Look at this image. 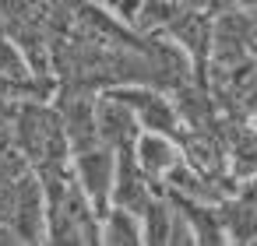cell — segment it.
<instances>
[{
	"label": "cell",
	"mask_w": 257,
	"mask_h": 246,
	"mask_svg": "<svg viewBox=\"0 0 257 246\" xmlns=\"http://www.w3.org/2000/svg\"><path fill=\"white\" fill-rule=\"evenodd\" d=\"M138 158H141V165H145L152 176H159V172H166V169L176 165V151H173V144L166 141V134H148V137H141Z\"/></svg>",
	"instance_id": "obj_1"
},
{
	"label": "cell",
	"mask_w": 257,
	"mask_h": 246,
	"mask_svg": "<svg viewBox=\"0 0 257 246\" xmlns=\"http://www.w3.org/2000/svg\"><path fill=\"white\" fill-rule=\"evenodd\" d=\"M218 221L225 225V232L229 235H236L239 242H246V239H257V207L250 204H225V207H218Z\"/></svg>",
	"instance_id": "obj_2"
},
{
	"label": "cell",
	"mask_w": 257,
	"mask_h": 246,
	"mask_svg": "<svg viewBox=\"0 0 257 246\" xmlns=\"http://www.w3.org/2000/svg\"><path fill=\"white\" fill-rule=\"evenodd\" d=\"M141 116H145V123H148L152 130H159V134H176V116H173V109H169L162 99L145 95V99H141Z\"/></svg>",
	"instance_id": "obj_3"
},
{
	"label": "cell",
	"mask_w": 257,
	"mask_h": 246,
	"mask_svg": "<svg viewBox=\"0 0 257 246\" xmlns=\"http://www.w3.org/2000/svg\"><path fill=\"white\" fill-rule=\"evenodd\" d=\"M81 172L88 176V186H92L95 193H102V190H106V179H109V172H113V162H109V155H88V158L81 162Z\"/></svg>",
	"instance_id": "obj_4"
},
{
	"label": "cell",
	"mask_w": 257,
	"mask_h": 246,
	"mask_svg": "<svg viewBox=\"0 0 257 246\" xmlns=\"http://www.w3.org/2000/svg\"><path fill=\"white\" fill-rule=\"evenodd\" d=\"M148 239H155V242H166L169 239V211L162 204H152L148 207Z\"/></svg>",
	"instance_id": "obj_5"
},
{
	"label": "cell",
	"mask_w": 257,
	"mask_h": 246,
	"mask_svg": "<svg viewBox=\"0 0 257 246\" xmlns=\"http://www.w3.org/2000/svg\"><path fill=\"white\" fill-rule=\"evenodd\" d=\"M106 239H113V242H138L141 235H138V225L127 218V214H116L113 221H109V235Z\"/></svg>",
	"instance_id": "obj_6"
}]
</instances>
